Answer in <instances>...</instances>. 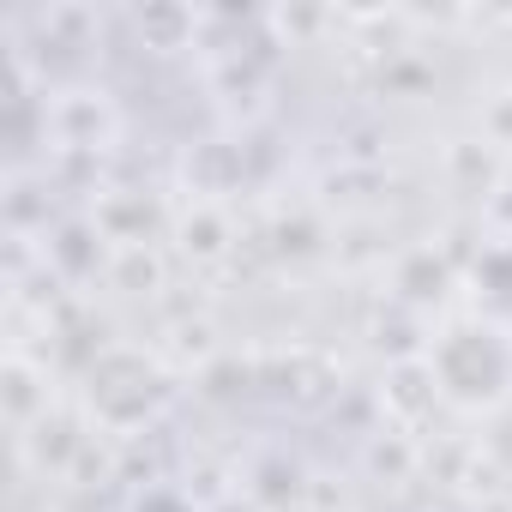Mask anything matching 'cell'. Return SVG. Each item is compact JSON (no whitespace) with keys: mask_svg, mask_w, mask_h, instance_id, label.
I'll return each mask as SVG.
<instances>
[{"mask_svg":"<svg viewBox=\"0 0 512 512\" xmlns=\"http://www.w3.org/2000/svg\"><path fill=\"white\" fill-rule=\"evenodd\" d=\"M434 374L458 404H494L512 380V356L488 326H452L434 350Z\"/></svg>","mask_w":512,"mask_h":512,"instance_id":"obj_1","label":"cell"}]
</instances>
